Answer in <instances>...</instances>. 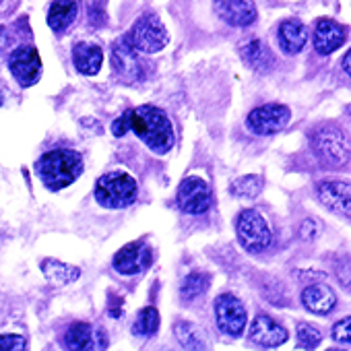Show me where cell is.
<instances>
[{"mask_svg":"<svg viewBox=\"0 0 351 351\" xmlns=\"http://www.w3.org/2000/svg\"><path fill=\"white\" fill-rule=\"evenodd\" d=\"M314 155L328 167H343L351 159V141L343 128L324 124L310 136Z\"/></svg>","mask_w":351,"mask_h":351,"instance_id":"4","label":"cell"},{"mask_svg":"<svg viewBox=\"0 0 351 351\" xmlns=\"http://www.w3.org/2000/svg\"><path fill=\"white\" fill-rule=\"evenodd\" d=\"M295 332H298V345H300L302 349H314V347H318L320 341H322L320 330H318L316 326L308 324V322H300V324L295 326Z\"/></svg>","mask_w":351,"mask_h":351,"instance_id":"28","label":"cell"},{"mask_svg":"<svg viewBox=\"0 0 351 351\" xmlns=\"http://www.w3.org/2000/svg\"><path fill=\"white\" fill-rule=\"evenodd\" d=\"M316 197L318 201L345 217H351V184L343 180H322L316 186Z\"/></svg>","mask_w":351,"mask_h":351,"instance_id":"12","label":"cell"},{"mask_svg":"<svg viewBox=\"0 0 351 351\" xmlns=\"http://www.w3.org/2000/svg\"><path fill=\"white\" fill-rule=\"evenodd\" d=\"M302 304H304L306 310L324 316V314H328V312L335 310L337 295H335V291L328 285L312 283V285L304 287V291H302Z\"/></svg>","mask_w":351,"mask_h":351,"instance_id":"19","label":"cell"},{"mask_svg":"<svg viewBox=\"0 0 351 351\" xmlns=\"http://www.w3.org/2000/svg\"><path fill=\"white\" fill-rule=\"evenodd\" d=\"M3 101H5V95H3V89H0V106H3Z\"/></svg>","mask_w":351,"mask_h":351,"instance_id":"34","label":"cell"},{"mask_svg":"<svg viewBox=\"0 0 351 351\" xmlns=\"http://www.w3.org/2000/svg\"><path fill=\"white\" fill-rule=\"evenodd\" d=\"M176 201H178V207L184 213L203 215L209 211V207L213 203V195H211L209 184L203 178H199V176H189V178H184L180 182Z\"/></svg>","mask_w":351,"mask_h":351,"instance_id":"7","label":"cell"},{"mask_svg":"<svg viewBox=\"0 0 351 351\" xmlns=\"http://www.w3.org/2000/svg\"><path fill=\"white\" fill-rule=\"evenodd\" d=\"M343 69H345V73L351 77V50L345 54V58H343Z\"/></svg>","mask_w":351,"mask_h":351,"instance_id":"33","label":"cell"},{"mask_svg":"<svg viewBox=\"0 0 351 351\" xmlns=\"http://www.w3.org/2000/svg\"><path fill=\"white\" fill-rule=\"evenodd\" d=\"M64 345L69 349H77V351L104 349V347H108V339H106V332L101 328H97L95 324L75 322L69 326V330L64 335Z\"/></svg>","mask_w":351,"mask_h":351,"instance_id":"14","label":"cell"},{"mask_svg":"<svg viewBox=\"0 0 351 351\" xmlns=\"http://www.w3.org/2000/svg\"><path fill=\"white\" fill-rule=\"evenodd\" d=\"M42 182L50 191H62L71 186L83 171V157L73 149H54L40 157L36 163Z\"/></svg>","mask_w":351,"mask_h":351,"instance_id":"2","label":"cell"},{"mask_svg":"<svg viewBox=\"0 0 351 351\" xmlns=\"http://www.w3.org/2000/svg\"><path fill=\"white\" fill-rule=\"evenodd\" d=\"M79 0H54L50 13H48V25L52 32L62 34L64 29H69L77 15H79Z\"/></svg>","mask_w":351,"mask_h":351,"instance_id":"22","label":"cell"},{"mask_svg":"<svg viewBox=\"0 0 351 351\" xmlns=\"http://www.w3.org/2000/svg\"><path fill=\"white\" fill-rule=\"evenodd\" d=\"M157 328H159V312H157V308H153V306L143 308L138 312L134 324H132V332L136 337H149V335L157 332Z\"/></svg>","mask_w":351,"mask_h":351,"instance_id":"27","label":"cell"},{"mask_svg":"<svg viewBox=\"0 0 351 351\" xmlns=\"http://www.w3.org/2000/svg\"><path fill=\"white\" fill-rule=\"evenodd\" d=\"M151 256L153 254H151L149 246L145 244V240L130 242V244L122 246L116 252V256H114V269L120 275H136V273H141L143 269L149 267Z\"/></svg>","mask_w":351,"mask_h":351,"instance_id":"13","label":"cell"},{"mask_svg":"<svg viewBox=\"0 0 351 351\" xmlns=\"http://www.w3.org/2000/svg\"><path fill=\"white\" fill-rule=\"evenodd\" d=\"M9 69L15 77V81L21 87H32L42 77V58L40 52L32 46L17 48L9 58Z\"/></svg>","mask_w":351,"mask_h":351,"instance_id":"10","label":"cell"},{"mask_svg":"<svg viewBox=\"0 0 351 351\" xmlns=\"http://www.w3.org/2000/svg\"><path fill=\"white\" fill-rule=\"evenodd\" d=\"M213 5L219 19L234 27H248L258 17L252 0H215Z\"/></svg>","mask_w":351,"mask_h":351,"instance_id":"15","label":"cell"},{"mask_svg":"<svg viewBox=\"0 0 351 351\" xmlns=\"http://www.w3.org/2000/svg\"><path fill=\"white\" fill-rule=\"evenodd\" d=\"M291 120V112L287 106L283 104H265L254 108L248 118L246 124L254 134H275L281 132Z\"/></svg>","mask_w":351,"mask_h":351,"instance_id":"8","label":"cell"},{"mask_svg":"<svg viewBox=\"0 0 351 351\" xmlns=\"http://www.w3.org/2000/svg\"><path fill=\"white\" fill-rule=\"evenodd\" d=\"M240 56L242 60L256 73H269L275 64L273 52L267 44H263L258 38H248L240 44Z\"/></svg>","mask_w":351,"mask_h":351,"instance_id":"18","label":"cell"},{"mask_svg":"<svg viewBox=\"0 0 351 351\" xmlns=\"http://www.w3.org/2000/svg\"><path fill=\"white\" fill-rule=\"evenodd\" d=\"M3 3H5V0H0V5H3Z\"/></svg>","mask_w":351,"mask_h":351,"instance_id":"35","label":"cell"},{"mask_svg":"<svg viewBox=\"0 0 351 351\" xmlns=\"http://www.w3.org/2000/svg\"><path fill=\"white\" fill-rule=\"evenodd\" d=\"M73 62L81 75H97L104 62V50L95 44L81 42L73 48Z\"/></svg>","mask_w":351,"mask_h":351,"instance_id":"21","label":"cell"},{"mask_svg":"<svg viewBox=\"0 0 351 351\" xmlns=\"http://www.w3.org/2000/svg\"><path fill=\"white\" fill-rule=\"evenodd\" d=\"M42 271L46 275V279L58 287H64L73 281L79 279L81 271L79 267H73V265H66V263H60V261H54V258H46L42 263Z\"/></svg>","mask_w":351,"mask_h":351,"instance_id":"23","label":"cell"},{"mask_svg":"<svg viewBox=\"0 0 351 351\" xmlns=\"http://www.w3.org/2000/svg\"><path fill=\"white\" fill-rule=\"evenodd\" d=\"M215 320L221 332L230 337H240L246 328L248 314L244 304L236 295L223 293L215 300Z\"/></svg>","mask_w":351,"mask_h":351,"instance_id":"9","label":"cell"},{"mask_svg":"<svg viewBox=\"0 0 351 351\" xmlns=\"http://www.w3.org/2000/svg\"><path fill=\"white\" fill-rule=\"evenodd\" d=\"M27 343L21 335H0V349H11V351H19L25 349Z\"/></svg>","mask_w":351,"mask_h":351,"instance_id":"30","label":"cell"},{"mask_svg":"<svg viewBox=\"0 0 351 351\" xmlns=\"http://www.w3.org/2000/svg\"><path fill=\"white\" fill-rule=\"evenodd\" d=\"M128 130H132L157 155L169 153L176 141L169 116L155 106L130 108L112 122L114 136H124Z\"/></svg>","mask_w":351,"mask_h":351,"instance_id":"1","label":"cell"},{"mask_svg":"<svg viewBox=\"0 0 351 351\" xmlns=\"http://www.w3.org/2000/svg\"><path fill=\"white\" fill-rule=\"evenodd\" d=\"M128 44L145 54H155L169 44V36L157 15H143L126 36Z\"/></svg>","mask_w":351,"mask_h":351,"instance_id":"6","label":"cell"},{"mask_svg":"<svg viewBox=\"0 0 351 351\" xmlns=\"http://www.w3.org/2000/svg\"><path fill=\"white\" fill-rule=\"evenodd\" d=\"M112 66L116 77L122 83H136L145 77V66L136 56V50L128 44V40H120L112 48Z\"/></svg>","mask_w":351,"mask_h":351,"instance_id":"11","label":"cell"},{"mask_svg":"<svg viewBox=\"0 0 351 351\" xmlns=\"http://www.w3.org/2000/svg\"><path fill=\"white\" fill-rule=\"evenodd\" d=\"M318 234V226L314 223V219H304V223L300 226V236L304 240H314Z\"/></svg>","mask_w":351,"mask_h":351,"instance_id":"32","label":"cell"},{"mask_svg":"<svg viewBox=\"0 0 351 351\" xmlns=\"http://www.w3.org/2000/svg\"><path fill=\"white\" fill-rule=\"evenodd\" d=\"M277 38H279V46L285 54H298L304 50V46L308 42V29L302 21L287 19L279 25Z\"/></svg>","mask_w":351,"mask_h":351,"instance_id":"20","label":"cell"},{"mask_svg":"<svg viewBox=\"0 0 351 351\" xmlns=\"http://www.w3.org/2000/svg\"><path fill=\"white\" fill-rule=\"evenodd\" d=\"M138 197V184L126 171H108L95 184V199L106 209H126Z\"/></svg>","mask_w":351,"mask_h":351,"instance_id":"3","label":"cell"},{"mask_svg":"<svg viewBox=\"0 0 351 351\" xmlns=\"http://www.w3.org/2000/svg\"><path fill=\"white\" fill-rule=\"evenodd\" d=\"M332 339L337 343H351V316H345L332 324Z\"/></svg>","mask_w":351,"mask_h":351,"instance_id":"29","label":"cell"},{"mask_svg":"<svg viewBox=\"0 0 351 351\" xmlns=\"http://www.w3.org/2000/svg\"><path fill=\"white\" fill-rule=\"evenodd\" d=\"M337 277H339V281L347 289H351V258L339 261V265H337Z\"/></svg>","mask_w":351,"mask_h":351,"instance_id":"31","label":"cell"},{"mask_svg":"<svg viewBox=\"0 0 351 351\" xmlns=\"http://www.w3.org/2000/svg\"><path fill=\"white\" fill-rule=\"evenodd\" d=\"M345 38H347V29L335 19L322 17L314 25V48L322 56L339 50L345 44Z\"/></svg>","mask_w":351,"mask_h":351,"instance_id":"16","label":"cell"},{"mask_svg":"<svg viewBox=\"0 0 351 351\" xmlns=\"http://www.w3.org/2000/svg\"><path fill=\"white\" fill-rule=\"evenodd\" d=\"M236 234L240 244L248 252H263L273 242V232L267 219L256 209H244L236 221Z\"/></svg>","mask_w":351,"mask_h":351,"instance_id":"5","label":"cell"},{"mask_svg":"<svg viewBox=\"0 0 351 351\" xmlns=\"http://www.w3.org/2000/svg\"><path fill=\"white\" fill-rule=\"evenodd\" d=\"M263 186H265V180H263V176L258 173H248V176H242V178L234 180L232 182V189L230 193L238 199H256L261 193H263Z\"/></svg>","mask_w":351,"mask_h":351,"instance_id":"24","label":"cell"},{"mask_svg":"<svg viewBox=\"0 0 351 351\" xmlns=\"http://www.w3.org/2000/svg\"><path fill=\"white\" fill-rule=\"evenodd\" d=\"M211 285V277L207 273H201V271H195L191 273L184 281H182V287H180V295L184 302H195L197 298H201Z\"/></svg>","mask_w":351,"mask_h":351,"instance_id":"26","label":"cell"},{"mask_svg":"<svg viewBox=\"0 0 351 351\" xmlns=\"http://www.w3.org/2000/svg\"><path fill=\"white\" fill-rule=\"evenodd\" d=\"M250 341L261 347H279L287 341V328L271 316H256L250 324Z\"/></svg>","mask_w":351,"mask_h":351,"instance_id":"17","label":"cell"},{"mask_svg":"<svg viewBox=\"0 0 351 351\" xmlns=\"http://www.w3.org/2000/svg\"><path fill=\"white\" fill-rule=\"evenodd\" d=\"M173 335L184 349H203L205 347V341H203L199 328L189 320H176L173 322Z\"/></svg>","mask_w":351,"mask_h":351,"instance_id":"25","label":"cell"}]
</instances>
